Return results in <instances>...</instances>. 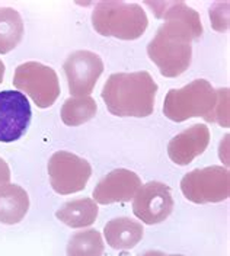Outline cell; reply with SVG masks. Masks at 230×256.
<instances>
[{
    "mask_svg": "<svg viewBox=\"0 0 230 256\" xmlns=\"http://www.w3.org/2000/svg\"><path fill=\"white\" fill-rule=\"evenodd\" d=\"M156 18L166 19L148 42L150 60L164 78H176L190 67L192 58L191 42L202 35L198 12L182 2H144Z\"/></svg>",
    "mask_w": 230,
    "mask_h": 256,
    "instance_id": "1",
    "label": "cell"
},
{
    "mask_svg": "<svg viewBox=\"0 0 230 256\" xmlns=\"http://www.w3.org/2000/svg\"><path fill=\"white\" fill-rule=\"evenodd\" d=\"M158 84L148 72L111 74L102 89L108 111L116 116H148L154 110Z\"/></svg>",
    "mask_w": 230,
    "mask_h": 256,
    "instance_id": "2",
    "label": "cell"
},
{
    "mask_svg": "<svg viewBox=\"0 0 230 256\" xmlns=\"http://www.w3.org/2000/svg\"><path fill=\"white\" fill-rule=\"evenodd\" d=\"M148 16L140 4L124 2H100L92 14L95 31L118 40H137L148 28Z\"/></svg>",
    "mask_w": 230,
    "mask_h": 256,
    "instance_id": "3",
    "label": "cell"
},
{
    "mask_svg": "<svg viewBox=\"0 0 230 256\" xmlns=\"http://www.w3.org/2000/svg\"><path fill=\"white\" fill-rule=\"evenodd\" d=\"M217 102V90L210 82L198 79L181 89H170L164 98V114L170 121L182 122L194 116L210 118Z\"/></svg>",
    "mask_w": 230,
    "mask_h": 256,
    "instance_id": "4",
    "label": "cell"
},
{
    "mask_svg": "<svg viewBox=\"0 0 230 256\" xmlns=\"http://www.w3.org/2000/svg\"><path fill=\"white\" fill-rule=\"evenodd\" d=\"M182 194L196 204L220 202L229 198V170L222 166L196 169L182 178Z\"/></svg>",
    "mask_w": 230,
    "mask_h": 256,
    "instance_id": "5",
    "label": "cell"
},
{
    "mask_svg": "<svg viewBox=\"0 0 230 256\" xmlns=\"http://www.w3.org/2000/svg\"><path fill=\"white\" fill-rule=\"evenodd\" d=\"M14 84L31 96L38 108H50L60 96V82L57 73L42 63L28 62L18 66Z\"/></svg>",
    "mask_w": 230,
    "mask_h": 256,
    "instance_id": "6",
    "label": "cell"
},
{
    "mask_svg": "<svg viewBox=\"0 0 230 256\" xmlns=\"http://www.w3.org/2000/svg\"><path fill=\"white\" fill-rule=\"evenodd\" d=\"M50 182L52 190L60 195L82 191L92 175L88 160L70 152H57L48 162Z\"/></svg>",
    "mask_w": 230,
    "mask_h": 256,
    "instance_id": "7",
    "label": "cell"
},
{
    "mask_svg": "<svg viewBox=\"0 0 230 256\" xmlns=\"http://www.w3.org/2000/svg\"><path fill=\"white\" fill-rule=\"evenodd\" d=\"M63 70L66 73L70 94L74 98L89 96L104 72V62L98 54L80 50L67 57Z\"/></svg>",
    "mask_w": 230,
    "mask_h": 256,
    "instance_id": "8",
    "label": "cell"
},
{
    "mask_svg": "<svg viewBox=\"0 0 230 256\" xmlns=\"http://www.w3.org/2000/svg\"><path fill=\"white\" fill-rule=\"evenodd\" d=\"M31 105L28 98L18 90L0 92V142L19 140L31 122Z\"/></svg>",
    "mask_w": 230,
    "mask_h": 256,
    "instance_id": "9",
    "label": "cell"
},
{
    "mask_svg": "<svg viewBox=\"0 0 230 256\" xmlns=\"http://www.w3.org/2000/svg\"><path fill=\"white\" fill-rule=\"evenodd\" d=\"M174 210V198L168 185L162 182H148L142 185L132 198L134 216L146 224L164 222Z\"/></svg>",
    "mask_w": 230,
    "mask_h": 256,
    "instance_id": "10",
    "label": "cell"
},
{
    "mask_svg": "<svg viewBox=\"0 0 230 256\" xmlns=\"http://www.w3.org/2000/svg\"><path fill=\"white\" fill-rule=\"evenodd\" d=\"M142 186L140 178L128 169H115L99 180L94 190V201L98 204L127 202Z\"/></svg>",
    "mask_w": 230,
    "mask_h": 256,
    "instance_id": "11",
    "label": "cell"
},
{
    "mask_svg": "<svg viewBox=\"0 0 230 256\" xmlns=\"http://www.w3.org/2000/svg\"><path fill=\"white\" fill-rule=\"evenodd\" d=\"M210 143V130L204 124H196L175 136L168 146L170 160L180 166L190 164L197 156L202 154Z\"/></svg>",
    "mask_w": 230,
    "mask_h": 256,
    "instance_id": "12",
    "label": "cell"
},
{
    "mask_svg": "<svg viewBox=\"0 0 230 256\" xmlns=\"http://www.w3.org/2000/svg\"><path fill=\"white\" fill-rule=\"evenodd\" d=\"M143 226L138 222H134L128 217H118L108 222L104 234L106 243L116 250L132 249L140 240L143 239Z\"/></svg>",
    "mask_w": 230,
    "mask_h": 256,
    "instance_id": "13",
    "label": "cell"
},
{
    "mask_svg": "<svg viewBox=\"0 0 230 256\" xmlns=\"http://www.w3.org/2000/svg\"><path fill=\"white\" fill-rule=\"evenodd\" d=\"M30 196L24 188L15 184L0 186V223L16 224L28 212Z\"/></svg>",
    "mask_w": 230,
    "mask_h": 256,
    "instance_id": "14",
    "label": "cell"
},
{
    "mask_svg": "<svg viewBox=\"0 0 230 256\" xmlns=\"http://www.w3.org/2000/svg\"><path fill=\"white\" fill-rule=\"evenodd\" d=\"M56 217L72 228H82L95 223L98 217V206L90 198H79L63 204L57 210Z\"/></svg>",
    "mask_w": 230,
    "mask_h": 256,
    "instance_id": "15",
    "label": "cell"
},
{
    "mask_svg": "<svg viewBox=\"0 0 230 256\" xmlns=\"http://www.w3.org/2000/svg\"><path fill=\"white\" fill-rule=\"evenodd\" d=\"M24 35V22L12 8H0V54L12 51Z\"/></svg>",
    "mask_w": 230,
    "mask_h": 256,
    "instance_id": "16",
    "label": "cell"
},
{
    "mask_svg": "<svg viewBox=\"0 0 230 256\" xmlns=\"http://www.w3.org/2000/svg\"><path fill=\"white\" fill-rule=\"evenodd\" d=\"M98 105L92 96L68 98L62 108V120L68 127H78L95 116Z\"/></svg>",
    "mask_w": 230,
    "mask_h": 256,
    "instance_id": "17",
    "label": "cell"
},
{
    "mask_svg": "<svg viewBox=\"0 0 230 256\" xmlns=\"http://www.w3.org/2000/svg\"><path fill=\"white\" fill-rule=\"evenodd\" d=\"M104 242L98 230L74 233L67 244V256H102Z\"/></svg>",
    "mask_w": 230,
    "mask_h": 256,
    "instance_id": "18",
    "label": "cell"
},
{
    "mask_svg": "<svg viewBox=\"0 0 230 256\" xmlns=\"http://www.w3.org/2000/svg\"><path fill=\"white\" fill-rule=\"evenodd\" d=\"M207 121L217 122L222 127H229V89L228 88L217 90V102Z\"/></svg>",
    "mask_w": 230,
    "mask_h": 256,
    "instance_id": "19",
    "label": "cell"
},
{
    "mask_svg": "<svg viewBox=\"0 0 230 256\" xmlns=\"http://www.w3.org/2000/svg\"><path fill=\"white\" fill-rule=\"evenodd\" d=\"M223 3H217L214 4L213 9H210V16H214L216 19H212L213 20V26L217 30V31L223 32L226 31L229 28V12L228 14H222L223 12Z\"/></svg>",
    "mask_w": 230,
    "mask_h": 256,
    "instance_id": "20",
    "label": "cell"
},
{
    "mask_svg": "<svg viewBox=\"0 0 230 256\" xmlns=\"http://www.w3.org/2000/svg\"><path fill=\"white\" fill-rule=\"evenodd\" d=\"M10 179V169L8 166V163L0 158V186L8 184Z\"/></svg>",
    "mask_w": 230,
    "mask_h": 256,
    "instance_id": "21",
    "label": "cell"
},
{
    "mask_svg": "<svg viewBox=\"0 0 230 256\" xmlns=\"http://www.w3.org/2000/svg\"><path fill=\"white\" fill-rule=\"evenodd\" d=\"M140 256H184V255H168V254H164V252H160V250H148L146 254H143V255Z\"/></svg>",
    "mask_w": 230,
    "mask_h": 256,
    "instance_id": "22",
    "label": "cell"
},
{
    "mask_svg": "<svg viewBox=\"0 0 230 256\" xmlns=\"http://www.w3.org/2000/svg\"><path fill=\"white\" fill-rule=\"evenodd\" d=\"M3 76H4V63L0 60V83H2V80H3Z\"/></svg>",
    "mask_w": 230,
    "mask_h": 256,
    "instance_id": "23",
    "label": "cell"
}]
</instances>
